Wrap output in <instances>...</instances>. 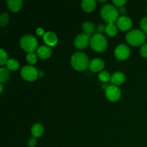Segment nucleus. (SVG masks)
Masks as SVG:
<instances>
[{"instance_id":"obj_29","label":"nucleus","mask_w":147,"mask_h":147,"mask_svg":"<svg viewBox=\"0 0 147 147\" xmlns=\"http://www.w3.org/2000/svg\"><path fill=\"white\" fill-rule=\"evenodd\" d=\"M113 3L116 6L121 7H123V5L126 4V1H125V0H113Z\"/></svg>"},{"instance_id":"obj_16","label":"nucleus","mask_w":147,"mask_h":147,"mask_svg":"<svg viewBox=\"0 0 147 147\" xmlns=\"http://www.w3.org/2000/svg\"><path fill=\"white\" fill-rule=\"evenodd\" d=\"M8 8L14 12H17L21 9L22 1L21 0H8L7 1Z\"/></svg>"},{"instance_id":"obj_24","label":"nucleus","mask_w":147,"mask_h":147,"mask_svg":"<svg viewBox=\"0 0 147 147\" xmlns=\"http://www.w3.org/2000/svg\"><path fill=\"white\" fill-rule=\"evenodd\" d=\"M26 59H27V61L29 63L33 65L34 64V63H37V55L34 53H30L27 55Z\"/></svg>"},{"instance_id":"obj_4","label":"nucleus","mask_w":147,"mask_h":147,"mask_svg":"<svg viewBox=\"0 0 147 147\" xmlns=\"http://www.w3.org/2000/svg\"><path fill=\"white\" fill-rule=\"evenodd\" d=\"M90 45L95 51L101 53L106 49L108 45V42L103 34L97 33L90 37Z\"/></svg>"},{"instance_id":"obj_8","label":"nucleus","mask_w":147,"mask_h":147,"mask_svg":"<svg viewBox=\"0 0 147 147\" xmlns=\"http://www.w3.org/2000/svg\"><path fill=\"white\" fill-rule=\"evenodd\" d=\"M114 55L116 58L119 60H126L130 55V49L126 45L121 44L115 49Z\"/></svg>"},{"instance_id":"obj_5","label":"nucleus","mask_w":147,"mask_h":147,"mask_svg":"<svg viewBox=\"0 0 147 147\" xmlns=\"http://www.w3.org/2000/svg\"><path fill=\"white\" fill-rule=\"evenodd\" d=\"M20 46L23 50L28 52V53H33L37 48L38 42L36 37L32 34H26L20 40Z\"/></svg>"},{"instance_id":"obj_15","label":"nucleus","mask_w":147,"mask_h":147,"mask_svg":"<svg viewBox=\"0 0 147 147\" xmlns=\"http://www.w3.org/2000/svg\"><path fill=\"white\" fill-rule=\"evenodd\" d=\"M82 8L86 12H92L96 7L95 0H83L81 2Z\"/></svg>"},{"instance_id":"obj_26","label":"nucleus","mask_w":147,"mask_h":147,"mask_svg":"<svg viewBox=\"0 0 147 147\" xmlns=\"http://www.w3.org/2000/svg\"><path fill=\"white\" fill-rule=\"evenodd\" d=\"M140 27L143 32L147 33V17H144L140 22Z\"/></svg>"},{"instance_id":"obj_21","label":"nucleus","mask_w":147,"mask_h":147,"mask_svg":"<svg viewBox=\"0 0 147 147\" xmlns=\"http://www.w3.org/2000/svg\"><path fill=\"white\" fill-rule=\"evenodd\" d=\"M9 78V72L8 69H6L4 67L0 68V82L1 83H5Z\"/></svg>"},{"instance_id":"obj_11","label":"nucleus","mask_w":147,"mask_h":147,"mask_svg":"<svg viewBox=\"0 0 147 147\" xmlns=\"http://www.w3.org/2000/svg\"><path fill=\"white\" fill-rule=\"evenodd\" d=\"M105 66L104 61L102 59L100 58H95L92 60L90 62V65H89V68L92 72H96L100 71L103 69Z\"/></svg>"},{"instance_id":"obj_7","label":"nucleus","mask_w":147,"mask_h":147,"mask_svg":"<svg viewBox=\"0 0 147 147\" xmlns=\"http://www.w3.org/2000/svg\"><path fill=\"white\" fill-rule=\"evenodd\" d=\"M121 92L120 88L115 85L108 86L106 89V96L111 101H116L121 97Z\"/></svg>"},{"instance_id":"obj_3","label":"nucleus","mask_w":147,"mask_h":147,"mask_svg":"<svg viewBox=\"0 0 147 147\" xmlns=\"http://www.w3.org/2000/svg\"><path fill=\"white\" fill-rule=\"evenodd\" d=\"M100 15L106 22L109 23H113L117 21L119 17V11L112 4H106L102 7L100 9Z\"/></svg>"},{"instance_id":"obj_2","label":"nucleus","mask_w":147,"mask_h":147,"mask_svg":"<svg viewBox=\"0 0 147 147\" xmlns=\"http://www.w3.org/2000/svg\"><path fill=\"white\" fill-rule=\"evenodd\" d=\"M146 38L144 32L139 30H131L126 35V42L133 46L143 45L146 41Z\"/></svg>"},{"instance_id":"obj_32","label":"nucleus","mask_w":147,"mask_h":147,"mask_svg":"<svg viewBox=\"0 0 147 147\" xmlns=\"http://www.w3.org/2000/svg\"><path fill=\"white\" fill-rule=\"evenodd\" d=\"M119 11H120L121 14H126V9L123 7H120V9H119Z\"/></svg>"},{"instance_id":"obj_27","label":"nucleus","mask_w":147,"mask_h":147,"mask_svg":"<svg viewBox=\"0 0 147 147\" xmlns=\"http://www.w3.org/2000/svg\"><path fill=\"white\" fill-rule=\"evenodd\" d=\"M141 55L144 57H147V44H144L140 49Z\"/></svg>"},{"instance_id":"obj_33","label":"nucleus","mask_w":147,"mask_h":147,"mask_svg":"<svg viewBox=\"0 0 147 147\" xmlns=\"http://www.w3.org/2000/svg\"><path fill=\"white\" fill-rule=\"evenodd\" d=\"M0 88H1V90H0V93H2L3 92V86H2V84H0Z\"/></svg>"},{"instance_id":"obj_10","label":"nucleus","mask_w":147,"mask_h":147,"mask_svg":"<svg viewBox=\"0 0 147 147\" xmlns=\"http://www.w3.org/2000/svg\"><path fill=\"white\" fill-rule=\"evenodd\" d=\"M116 26L122 31H127L132 27V21L129 17L122 16L118 18L116 21Z\"/></svg>"},{"instance_id":"obj_1","label":"nucleus","mask_w":147,"mask_h":147,"mask_svg":"<svg viewBox=\"0 0 147 147\" xmlns=\"http://www.w3.org/2000/svg\"><path fill=\"white\" fill-rule=\"evenodd\" d=\"M70 63H71L73 68L78 71H83V70H86L90 65L88 55L81 52H78V53H76L75 54H73L71 57Z\"/></svg>"},{"instance_id":"obj_22","label":"nucleus","mask_w":147,"mask_h":147,"mask_svg":"<svg viewBox=\"0 0 147 147\" xmlns=\"http://www.w3.org/2000/svg\"><path fill=\"white\" fill-rule=\"evenodd\" d=\"M98 79L102 82H106L109 81L111 80V76L109 74V72L107 71H102L101 73H99L98 75Z\"/></svg>"},{"instance_id":"obj_25","label":"nucleus","mask_w":147,"mask_h":147,"mask_svg":"<svg viewBox=\"0 0 147 147\" xmlns=\"http://www.w3.org/2000/svg\"><path fill=\"white\" fill-rule=\"evenodd\" d=\"M9 21V15L7 13H3L0 16V24L1 27H4L7 25Z\"/></svg>"},{"instance_id":"obj_28","label":"nucleus","mask_w":147,"mask_h":147,"mask_svg":"<svg viewBox=\"0 0 147 147\" xmlns=\"http://www.w3.org/2000/svg\"><path fill=\"white\" fill-rule=\"evenodd\" d=\"M27 145L29 147H34L37 145V139L34 137L30 139L27 142Z\"/></svg>"},{"instance_id":"obj_12","label":"nucleus","mask_w":147,"mask_h":147,"mask_svg":"<svg viewBox=\"0 0 147 147\" xmlns=\"http://www.w3.org/2000/svg\"><path fill=\"white\" fill-rule=\"evenodd\" d=\"M126 80V76L121 72H116L111 76V83L115 86L123 84Z\"/></svg>"},{"instance_id":"obj_20","label":"nucleus","mask_w":147,"mask_h":147,"mask_svg":"<svg viewBox=\"0 0 147 147\" xmlns=\"http://www.w3.org/2000/svg\"><path fill=\"white\" fill-rule=\"evenodd\" d=\"M7 67L9 70H17L20 67V63L15 59H9V60L7 63Z\"/></svg>"},{"instance_id":"obj_19","label":"nucleus","mask_w":147,"mask_h":147,"mask_svg":"<svg viewBox=\"0 0 147 147\" xmlns=\"http://www.w3.org/2000/svg\"><path fill=\"white\" fill-rule=\"evenodd\" d=\"M106 32L110 37L116 35L118 32L117 26L114 23H109L107 26H106Z\"/></svg>"},{"instance_id":"obj_17","label":"nucleus","mask_w":147,"mask_h":147,"mask_svg":"<svg viewBox=\"0 0 147 147\" xmlns=\"http://www.w3.org/2000/svg\"><path fill=\"white\" fill-rule=\"evenodd\" d=\"M31 133L34 138L40 137L44 133V127L40 123H35L32 126Z\"/></svg>"},{"instance_id":"obj_23","label":"nucleus","mask_w":147,"mask_h":147,"mask_svg":"<svg viewBox=\"0 0 147 147\" xmlns=\"http://www.w3.org/2000/svg\"><path fill=\"white\" fill-rule=\"evenodd\" d=\"M0 57H0V65H4L5 63L7 64V61L9 60L8 55L3 49H1V50H0Z\"/></svg>"},{"instance_id":"obj_6","label":"nucleus","mask_w":147,"mask_h":147,"mask_svg":"<svg viewBox=\"0 0 147 147\" xmlns=\"http://www.w3.org/2000/svg\"><path fill=\"white\" fill-rule=\"evenodd\" d=\"M21 76L27 81H34L38 77V71L32 65H25L21 69Z\"/></svg>"},{"instance_id":"obj_31","label":"nucleus","mask_w":147,"mask_h":147,"mask_svg":"<svg viewBox=\"0 0 147 147\" xmlns=\"http://www.w3.org/2000/svg\"><path fill=\"white\" fill-rule=\"evenodd\" d=\"M37 33L39 34V35H42V34H44V30H43L42 28L37 29Z\"/></svg>"},{"instance_id":"obj_13","label":"nucleus","mask_w":147,"mask_h":147,"mask_svg":"<svg viewBox=\"0 0 147 147\" xmlns=\"http://www.w3.org/2000/svg\"><path fill=\"white\" fill-rule=\"evenodd\" d=\"M52 50L47 45H41L37 48V55L41 59H47L51 56Z\"/></svg>"},{"instance_id":"obj_9","label":"nucleus","mask_w":147,"mask_h":147,"mask_svg":"<svg viewBox=\"0 0 147 147\" xmlns=\"http://www.w3.org/2000/svg\"><path fill=\"white\" fill-rule=\"evenodd\" d=\"M90 37L86 34H79L75 38L74 44L77 49H84L90 43Z\"/></svg>"},{"instance_id":"obj_18","label":"nucleus","mask_w":147,"mask_h":147,"mask_svg":"<svg viewBox=\"0 0 147 147\" xmlns=\"http://www.w3.org/2000/svg\"><path fill=\"white\" fill-rule=\"evenodd\" d=\"M82 28L83 30L84 31L85 34H86L87 35H88L90 37L92 34L95 32V26L90 22H85L82 25Z\"/></svg>"},{"instance_id":"obj_14","label":"nucleus","mask_w":147,"mask_h":147,"mask_svg":"<svg viewBox=\"0 0 147 147\" xmlns=\"http://www.w3.org/2000/svg\"><path fill=\"white\" fill-rule=\"evenodd\" d=\"M43 40L47 46H55L57 42V37L53 32H47L43 35Z\"/></svg>"},{"instance_id":"obj_30","label":"nucleus","mask_w":147,"mask_h":147,"mask_svg":"<svg viewBox=\"0 0 147 147\" xmlns=\"http://www.w3.org/2000/svg\"><path fill=\"white\" fill-rule=\"evenodd\" d=\"M98 31L100 32V34H101V32L106 31V27L103 24H99L98 26Z\"/></svg>"}]
</instances>
